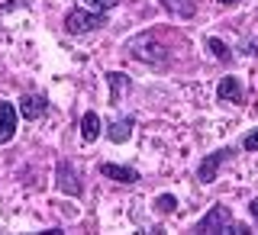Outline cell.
Segmentation results:
<instances>
[{
	"mask_svg": "<svg viewBox=\"0 0 258 235\" xmlns=\"http://www.w3.org/2000/svg\"><path fill=\"white\" fill-rule=\"evenodd\" d=\"M207 48H210V52H213V58H216V61H223V64H226V61H232V48L226 45L223 39L210 36V39H207Z\"/></svg>",
	"mask_w": 258,
	"mask_h": 235,
	"instance_id": "5bb4252c",
	"label": "cell"
},
{
	"mask_svg": "<svg viewBox=\"0 0 258 235\" xmlns=\"http://www.w3.org/2000/svg\"><path fill=\"white\" fill-rule=\"evenodd\" d=\"M16 123H20V110H16L10 100H0V145L13 142Z\"/></svg>",
	"mask_w": 258,
	"mask_h": 235,
	"instance_id": "52a82bcc",
	"label": "cell"
},
{
	"mask_svg": "<svg viewBox=\"0 0 258 235\" xmlns=\"http://www.w3.org/2000/svg\"><path fill=\"white\" fill-rule=\"evenodd\" d=\"M152 32H142L139 39H129L126 42V55H133V58H142V61H149V64H168V55H165V48L161 45H152Z\"/></svg>",
	"mask_w": 258,
	"mask_h": 235,
	"instance_id": "3957f363",
	"label": "cell"
},
{
	"mask_svg": "<svg viewBox=\"0 0 258 235\" xmlns=\"http://www.w3.org/2000/svg\"><path fill=\"white\" fill-rule=\"evenodd\" d=\"M107 84H110V107H119L123 91H129V87H133V81H129L123 71H110V74H107Z\"/></svg>",
	"mask_w": 258,
	"mask_h": 235,
	"instance_id": "8fae6325",
	"label": "cell"
},
{
	"mask_svg": "<svg viewBox=\"0 0 258 235\" xmlns=\"http://www.w3.org/2000/svg\"><path fill=\"white\" fill-rule=\"evenodd\" d=\"M216 100L220 103H242L245 100V87H242V77H220L216 84Z\"/></svg>",
	"mask_w": 258,
	"mask_h": 235,
	"instance_id": "9c48e42d",
	"label": "cell"
},
{
	"mask_svg": "<svg viewBox=\"0 0 258 235\" xmlns=\"http://www.w3.org/2000/svg\"><path fill=\"white\" fill-rule=\"evenodd\" d=\"M100 132H103L100 116H97L94 110H87L84 116H81V139H84V142H97V139H100Z\"/></svg>",
	"mask_w": 258,
	"mask_h": 235,
	"instance_id": "7c38bea8",
	"label": "cell"
},
{
	"mask_svg": "<svg viewBox=\"0 0 258 235\" xmlns=\"http://www.w3.org/2000/svg\"><path fill=\"white\" fill-rule=\"evenodd\" d=\"M232 155H236V148H232V145H223V148H216L213 155H207L204 161H200V168H197V181H200V184H213L216 177H220V168H223Z\"/></svg>",
	"mask_w": 258,
	"mask_h": 235,
	"instance_id": "5b68a950",
	"label": "cell"
},
{
	"mask_svg": "<svg viewBox=\"0 0 258 235\" xmlns=\"http://www.w3.org/2000/svg\"><path fill=\"white\" fill-rule=\"evenodd\" d=\"M107 26V16H103L100 10H81V7H75V10H68V16H64V29L71 32V36H84V32H94V29H103Z\"/></svg>",
	"mask_w": 258,
	"mask_h": 235,
	"instance_id": "7a4b0ae2",
	"label": "cell"
},
{
	"mask_svg": "<svg viewBox=\"0 0 258 235\" xmlns=\"http://www.w3.org/2000/svg\"><path fill=\"white\" fill-rule=\"evenodd\" d=\"M55 187L61 193H68V197H81L84 193V177H81V171L71 161H58L55 165Z\"/></svg>",
	"mask_w": 258,
	"mask_h": 235,
	"instance_id": "277c9868",
	"label": "cell"
},
{
	"mask_svg": "<svg viewBox=\"0 0 258 235\" xmlns=\"http://www.w3.org/2000/svg\"><path fill=\"white\" fill-rule=\"evenodd\" d=\"M194 232H248L245 229V225H242V222H236V219H232V213H229V206H223V203H216L213 209H210V213L204 216V219H200L197 225H194Z\"/></svg>",
	"mask_w": 258,
	"mask_h": 235,
	"instance_id": "6da1fadb",
	"label": "cell"
},
{
	"mask_svg": "<svg viewBox=\"0 0 258 235\" xmlns=\"http://www.w3.org/2000/svg\"><path fill=\"white\" fill-rule=\"evenodd\" d=\"M242 52H245V55H258V42H255V39H248V42L242 45Z\"/></svg>",
	"mask_w": 258,
	"mask_h": 235,
	"instance_id": "ac0fdd59",
	"label": "cell"
},
{
	"mask_svg": "<svg viewBox=\"0 0 258 235\" xmlns=\"http://www.w3.org/2000/svg\"><path fill=\"white\" fill-rule=\"evenodd\" d=\"M152 206H155L158 209V213H174V206H177V200H174V193H158V197H155V203H152Z\"/></svg>",
	"mask_w": 258,
	"mask_h": 235,
	"instance_id": "9a60e30c",
	"label": "cell"
},
{
	"mask_svg": "<svg viewBox=\"0 0 258 235\" xmlns=\"http://www.w3.org/2000/svg\"><path fill=\"white\" fill-rule=\"evenodd\" d=\"M242 148H245V151H258V129H252V132L242 139Z\"/></svg>",
	"mask_w": 258,
	"mask_h": 235,
	"instance_id": "2e32d148",
	"label": "cell"
},
{
	"mask_svg": "<svg viewBox=\"0 0 258 235\" xmlns=\"http://www.w3.org/2000/svg\"><path fill=\"white\" fill-rule=\"evenodd\" d=\"M158 4L165 7V13L181 16V20H190V16H197V4H194V0H158Z\"/></svg>",
	"mask_w": 258,
	"mask_h": 235,
	"instance_id": "4fadbf2b",
	"label": "cell"
},
{
	"mask_svg": "<svg viewBox=\"0 0 258 235\" xmlns=\"http://www.w3.org/2000/svg\"><path fill=\"white\" fill-rule=\"evenodd\" d=\"M223 7H236V4H242V0H220Z\"/></svg>",
	"mask_w": 258,
	"mask_h": 235,
	"instance_id": "ffe728a7",
	"label": "cell"
},
{
	"mask_svg": "<svg viewBox=\"0 0 258 235\" xmlns=\"http://www.w3.org/2000/svg\"><path fill=\"white\" fill-rule=\"evenodd\" d=\"M87 4L94 7V10H100V13H107V10H113V7L119 4V0H87Z\"/></svg>",
	"mask_w": 258,
	"mask_h": 235,
	"instance_id": "e0dca14e",
	"label": "cell"
},
{
	"mask_svg": "<svg viewBox=\"0 0 258 235\" xmlns=\"http://www.w3.org/2000/svg\"><path fill=\"white\" fill-rule=\"evenodd\" d=\"M16 110H20V116L26 119V123H36V119H42L48 113V97L45 94H23Z\"/></svg>",
	"mask_w": 258,
	"mask_h": 235,
	"instance_id": "8992f818",
	"label": "cell"
},
{
	"mask_svg": "<svg viewBox=\"0 0 258 235\" xmlns=\"http://www.w3.org/2000/svg\"><path fill=\"white\" fill-rule=\"evenodd\" d=\"M248 216H252V219L258 222V197H252V200H248Z\"/></svg>",
	"mask_w": 258,
	"mask_h": 235,
	"instance_id": "d6986e66",
	"label": "cell"
},
{
	"mask_svg": "<svg viewBox=\"0 0 258 235\" xmlns=\"http://www.w3.org/2000/svg\"><path fill=\"white\" fill-rule=\"evenodd\" d=\"M133 129H136V119L133 116H119V119H113V123L107 126V139L116 142V145H123V142H129Z\"/></svg>",
	"mask_w": 258,
	"mask_h": 235,
	"instance_id": "30bf717a",
	"label": "cell"
},
{
	"mask_svg": "<svg viewBox=\"0 0 258 235\" xmlns=\"http://www.w3.org/2000/svg\"><path fill=\"white\" fill-rule=\"evenodd\" d=\"M100 174L107 177V181H116V184H139V171L129 165H116V161H100Z\"/></svg>",
	"mask_w": 258,
	"mask_h": 235,
	"instance_id": "ba28073f",
	"label": "cell"
}]
</instances>
